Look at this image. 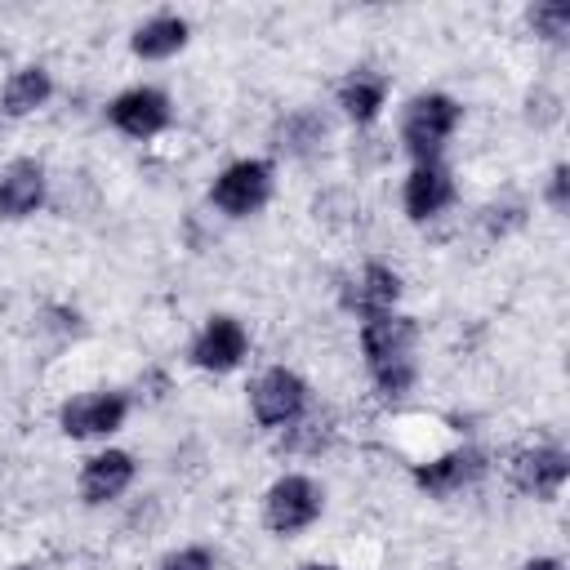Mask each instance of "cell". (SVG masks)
<instances>
[{
  "label": "cell",
  "mask_w": 570,
  "mask_h": 570,
  "mask_svg": "<svg viewBox=\"0 0 570 570\" xmlns=\"http://www.w3.org/2000/svg\"><path fill=\"white\" fill-rule=\"evenodd\" d=\"M419 338H423L419 321L401 307L356 325L365 374H370V383L383 401H405L414 392V383H419Z\"/></svg>",
  "instance_id": "obj_1"
},
{
  "label": "cell",
  "mask_w": 570,
  "mask_h": 570,
  "mask_svg": "<svg viewBox=\"0 0 570 570\" xmlns=\"http://www.w3.org/2000/svg\"><path fill=\"white\" fill-rule=\"evenodd\" d=\"M463 125V102L445 89H419L396 120V142L410 165L419 160H445V147L454 142Z\"/></svg>",
  "instance_id": "obj_2"
},
{
  "label": "cell",
  "mask_w": 570,
  "mask_h": 570,
  "mask_svg": "<svg viewBox=\"0 0 570 570\" xmlns=\"http://www.w3.org/2000/svg\"><path fill=\"white\" fill-rule=\"evenodd\" d=\"M276 196V160L272 156H236L209 178V209L223 218H254Z\"/></svg>",
  "instance_id": "obj_3"
},
{
  "label": "cell",
  "mask_w": 570,
  "mask_h": 570,
  "mask_svg": "<svg viewBox=\"0 0 570 570\" xmlns=\"http://www.w3.org/2000/svg\"><path fill=\"white\" fill-rule=\"evenodd\" d=\"M258 512H263V525L276 539H298V534H307L325 517V485L312 472L289 468V472L267 481Z\"/></svg>",
  "instance_id": "obj_4"
},
{
  "label": "cell",
  "mask_w": 570,
  "mask_h": 570,
  "mask_svg": "<svg viewBox=\"0 0 570 570\" xmlns=\"http://www.w3.org/2000/svg\"><path fill=\"white\" fill-rule=\"evenodd\" d=\"M245 401L263 432H289L298 419L312 414V383L294 365H267L249 379Z\"/></svg>",
  "instance_id": "obj_5"
},
{
  "label": "cell",
  "mask_w": 570,
  "mask_h": 570,
  "mask_svg": "<svg viewBox=\"0 0 570 570\" xmlns=\"http://www.w3.org/2000/svg\"><path fill=\"white\" fill-rule=\"evenodd\" d=\"M129 392L120 387H85V392H71L67 401H58V432L67 441H111L125 423H129Z\"/></svg>",
  "instance_id": "obj_6"
},
{
  "label": "cell",
  "mask_w": 570,
  "mask_h": 570,
  "mask_svg": "<svg viewBox=\"0 0 570 570\" xmlns=\"http://www.w3.org/2000/svg\"><path fill=\"white\" fill-rule=\"evenodd\" d=\"M102 120L129 142H151L174 125V98L160 85H129L107 98Z\"/></svg>",
  "instance_id": "obj_7"
},
{
  "label": "cell",
  "mask_w": 570,
  "mask_h": 570,
  "mask_svg": "<svg viewBox=\"0 0 570 570\" xmlns=\"http://www.w3.org/2000/svg\"><path fill=\"white\" fill-rule=\"evenodd\" d=\"M249 361V330L232 312H209L187 338V365L200 374H232Z\"/></svg>",
  "instance_id": "obj_8"
},
{
  "label": "cell",
  "mask_w": 570,
  "mask_h": 570,
  "mask_svg": "<svg viewBox=\"0 0 570 570\" xmlns=\"http://www.w3.org/2000/svg\"><path fill=\"white\" fill-rule=\"evenodd\" d=\"M485 468H490V454H485L481 445H454V450H441V454L414 463V468H410V485H414L419 494L445 503V499L472 490V485L485 476Z\"/></svg>",
  "instance_id": "obj_9"
},
{
  "label": "cell",
  "mask_w": 570,
  "mask_h": 570,
  "mask_svg": "<svg viewBox=\"0 0 570 570\" xmlns=\"http://www.w3.org/2000/svg\"><path fill=\"white\" fill-rule=\"evenodd\" d=\"M134 481H138L134 450H125V445H98L76 468V499L85 508H111L116 499H125L134 490Z\"/></svg>",
  "instance_id": "obj_10"
},
{
  "label": "cell",
  "mask_w": 570,
  "mask_h": 570,
  "mask_svg": "<svg viewBox=\"0 0 570 570\" xmlns=\"http://www.w3.org/2000/svg\"><path fill=\"white\" fill-rule=\"evenodd\" d=\"M459 200V183H454V169L445 160H419L405 169L401 178V214L414 223V227H428L436 218H445Z\"/></svg>",
  "instance_id": "obj_11"
},
{
  "label": "cell",
  "mask_w": 570,
  "mask_h": 570,
  "mask_svg": "<svg viewBox=\"0 0 570 570\" xmlns=\"http://www.w3.org/2000/svg\"><path fill=\"white\" fill-rule=\"evenodd\" d=\"M401 294H405V281L392 263L383 258H370L361 263L343 285H338V307L361 325L370 316H383V312H396L401 307Z\"/></svg>",
  "instance_id": "obj_12"
},
{
  "label": "cell",
  "mask_w": 570,
  "mask_h": 570,
  "mask_svg": "<svg viewBox=\"0 0 570 570\" xmlns=\"http://www.w3.org/2000/svg\"><path fill=\"white\" fill-rule=\"evenodd\" d=\"M508 481L517 494L534 499V503H557L566 481H570V454L566 445L557 441H539V445H525L512 454L508 463Z\"/></svg>",
  "instance_id": "obj_13"
},
{
  "label": "cell",
  "mask_w": 570,
  "mask_h": 570,
  "mask_svg": "<svg viewBox=\"0 0 570 570\" xmlns=\"http://www.w3.org/2000/svg\"><path fill=\"white\" fill-rule=\"evenodd\" d=\"M49 200V169L36 156H13L0 165V223H27Z\"/></svg>",
  "instance_id": "obj_14"
},
{
  "label": "cell",
  "mask_w": 570,
  "mask_h": 570,
  "mask_svg": "<svg viewBox=\"0 0 570 570\" xmlns=\"http://www.w3.org/2000/svg\"><path fill=\"white\" fill-rule=\"evenodd\" d=\"M387 98H392V80L379 71V67H352L338 85H334V107L347 125L365 129L374 125L383 111H387Z\"/></svg>",
  "instance_id": "obj_15"
},
{
  "label": "cell",
  "mask_w": 570,
  "mask_h": 570,
  "mask_svg": "<svg viewBox=\"0 0 570 570\" xmlns=\"http://www.w3.org/2000/svg\"><path fill=\"white\" fill-rule=\"evenodd\" d=\"M187 40H191L187 13H178V9H156V13H147V18L129 31V53H134L138 62H169V58H178V53L187 49Z\"/></svg>",
  "instance_id": "obj_16"
},
{
  "label": "cell",
  "mask_w": 570,
  "mask_h": 570,
  "mask_svg": "<svg viewBox=\"0 0 570 570\" xmlns=\"http://www.w3.org/2000/svg\"><path fill=\"white\" fill-rule=\"evenodd\" d=\"M53 71L45 67V62H22V67H13L9 76H4V85H0V116L4 120H27V116H36L40 107H49V98H53Z\"/></svg>",
  "instance_id": "obj_17"
},
{
  "label": "cell",
  "mask_w": 570,
  "mask_h": 570,
  "mask_svg": "<svg viewBox=\"0 0 570 570\" xmlns=\"http://www.w3.org/2000/svg\"><path fill=\"white\" fill-rule=\"evenodd\" d=\"M325 138H330V120H325L316 107H294L289 116L276 120L272 147L285 151V156H307V151H316Z\"/></svg>",
  "instance_id": "obj_18"
},
{
  "label": "cell",
  "mask_w": 570,
  "mask_h": 570,
  "mask_svg": "<svg viewBox=\"0 0 570 570\" xmlns=\"http://www.w3.org/2000/svg\"><path fill=\"white\" fill-rule=\"evenodd\" d=\"M525 27L543 40V45H566L570 40V4L566 0H534L525 9Z\"/></svg>",
  "instance_id": "obj_19"
},
{
  "label": "cell",
  "mask_w": 570,
  "mask_h": 570,
  "mask_svg": "<svg viewBox=\"0 0 570 570\" xmlns=\"http://www.w3.org/2000/svg\"><path fill=\"white\" fill-rule=\"evenodd\" d=\"M218 566L223 557L214 543H178L156 561V570H218Z\"/></svg>",
  "instance_id": "obj_20"
},
{
  "label": "cell",
  "mask_w": 570,
  "mask_h": 570,
  "mask_svg": "<svg viewBox=\"0 0 570 570\" xmlns=\"http://www.w3.org/2000/svg\"><path fill=\"white\" fill-rule=\"evenodd\" d=\"M543 200H548V209H552L557 218H561V214H570V165H566V160H557V165L548 169Z\"/></svg>",
  "instance_id": "obj_21"
},
{
  "label": "cell",
  "mask_w": 570,
  "mask_h": 570,
  "mask_svg": "<svg viewBox=\"0 0 570 570\" xmlns=\"http://www.w3.org/2000/svg\"><path fill=\"white\" fill-rule=\"evenodd\" d=\"M517 570H566V561H561L557 552H534V557H525Z\"/></svg>",
  "instance_id": "obj_22"
},
{
  "label": "cell",
  "mask_w": 570,
  "mask_h": 570,
  "mask_svg": "<svg viewBox=\"0 0 570 570\" xmlns=\"http://www.w3.org/2000/svg\"><path fill=\"white\" fill-rule=\"evenodd\" d=\"M294 570H343V566H334V561H303V566H294Z\"/></svg>",
  "instance_id": "obj_23"
},
{
  "label": "cell",
  "mask_w": 570,
  "mask_h": 570,
  "mask_svg": "<svg viewBox=\"0 0 570 570\" xmlns=\"http://www.w3.org/2000/svg\"><path fill=\"white\" fill-rule=\"evenodd\" d=\"M9 570H36V566H9Z\"/></svg>",
  "instance_id": "obj_24"
}]
</instances>
